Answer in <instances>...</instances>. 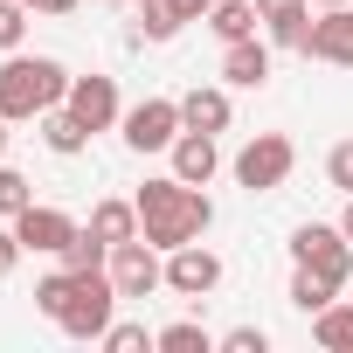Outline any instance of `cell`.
I'll list each match as a JSON object with an SVG mask.
<instances>
[{
  "label": "cell",
  "mask_w": 353,
  "mask_h": 353,
  "mask_svg": "<svg viewBox=\"0 0 353 353\" xmlns=\"http://www.w3.org/2000/svg\"><path fill=\"white\" fill-rule=\"evenodd\" d=\"M139 236L152 250H181V243H201L208 222H215V201L201 188H188L181 173H159V181H145L139 194Z\"/></svg>",
  "instance_id": "cell-1"
},
{
  "label": "cell",
  "mask_w": 353,
  "mask_h": 353,
  "mask_svg": "<svg viewBox=\"0 0 353 353\" xmlns=\"http://www.w3.org/2000/svg\"><path fill=\"white\" fill-rule=\"evenodd\" d=\"M70 97V70L56 63V56H8L0 63V118H14V125H28V118H42V111H56Z\"/></svg>",
  "instance_id": "cell-2"
},
{
  "label": "cell",
  "mask_w": 353,
  "mask_h": 353,
  "mask_svg": "<svg viewBox=\"0 0 353 353\" xmlns=\"http://www.w3.org/2000/svg\"><path fill=\"white\" fill-rule=\"evenodd\" d=\"M118 284H111V270H70V291H63V312H56V325L70 332V339H104L111 332V319H118Z\"/></svg>",
  "instance_id": "cell-3"
},
{
  "label": "cell",
  "mask_w": 353,
  "mask_h": 353,
  "mask_svg": "<svg viewBox=\"0 0 353 353\" xmlns=\"http://www.w3.org/2000/svg\"><path fill=\"white\" fill-rule=\"evenodd\" d=\"M291 166H298V145H291L284 132H256V139L229 159L236 188H250V194H277V188L291 181Z\"/></svg>",
  "instance_id": "cell-4"
},
{
  "label": "cell",
  "mask_w": 353,
  "mask_h": 353,
  "mask_svg": "<svg viewBox=\"0 0 353 353\" xmlns=\"http://www.w3.org/2000/svg\"><path fill=\"white\" fill-rule=\"evenodd\" d=\"M291 263H305V270L346 284V277H353V243H346L339 222H298V229H291Z\"/></svg>",
  "instance_id": "cell-5"
},
{
  "label": "cell",
  "mask_w": 353,
  "mask_h": 353,
  "mask_svg": "<svg viewBox=\"0 0 353 353\" xmlns=\"http://www.w3.org/2000/svg\"><path fill=\"white\" fill-rule=\"evenodd\" d=\"M104 270H111V284H118V298H125V305H132V298H152V291H166V250H152L145 236L118 243Z\"/></svg>",
  "instance_id": "cell-6"
},
{
  "label": "cell",
  "mask_w": 353,
  "mask_h": 353,
  "mask_svg": "<svg viewBox=\"0 0 353 353\" xmlns=\"http://www.w3.org/2000/svg\"><path fill=\"white\" fill-rule=\"evenodd\" d=\"M118 132H125L132 152H173V139L188 132V125H181V97H145V104H132V111L118 118Z\"/></svg>",
  "instance_id": "cell-7"
},
{
  "label": "cell",
  "mask_w": 353,
  "mask_h": 353,
  "mask_svg": "<svg viewBox=\"0 0 353 353\" xmlns=\"http://www.w3.org/2000/svg\"><path fill=\"white\" fill-rule=\"evenodd\" d=\"M222 284V256L208 243H181V250H166V291L173 298H208Z\"/></svg>",
  "instance_id": "cell-8"
},
{
  "label": "cell",
  "mask_w": 353,
  "mask_h": 353,
  "mask_svg": "<svg viewBox=\"0 0 353 353\" xmlns=\"http://www.w3.org/2000/svg\"><path fill=\"white\" fill-rule=\"evenodd\" d=\"M77 229H83V222H70V215H63V208H49V201H28V208L14 215V236H21V250H28V256H63Z\"/></svg>",
  "instance_id": "cell-9"
},
{
  "label": "cell",
  "mask_w": 353,
  "mask_h": 353,
  "mask_svg": "<svg viewBox=\"0 0 353 353\" xmlns=\"http://www.w3.org/2000/svg\"><path fill=\"white\" fill-rule=\"evenodd\" d=\"M63 104H70L90 132H111V125L125 118V104H118V77H97V70H90V77H70V97H63Z\"/></svg>",
  "instance_id": "cell-10"
},
{
  "label": "cell",
  "mask_w": 353,
  "mask_h": 353,
  "mask_svg": "<svg viewBox=\"0 0 353 353\" xmlns=\"http://www.w3.org/2000/svg\"><path fill=\"white\" fill-rule=\"evenodd\" d=\"M305 56H319V63H332V70H353V8H325V14L312 21Z\"/></svg>",
  "instance_id": "cell-11"
},
{
  "label": "cell",
  "mask_w": 353,
  "mask_h": 353,
  "mask_svg": "<svg viewBox=\"0 0 353 353\" xmlns=\"http://www.w3.org/2000/svg\"><path fill=\"white\" fill-rule=\"evenodd\" d=\"M173 173H181L188 188H208L215 173H222V145H215V132H181V139H173Z\"/></svg>",
  "instance_id": "cell-12"
},
{
  "label": "cell",
  "mask_w": 353,
  "mask_h": 353,
  "mask_svg": "<svg viewBox=\"0 0 353 353\" xmlns=\"http://www.w3.org/2000/svg\"><path fill=\"white\" fill-rule=\"evenodd\" d=\"M222 83L229 90H263L270 83V42H222Z\"/></svg>",
  "instance_id": "cell-13"
},
{
  "label": "cell",
  "mask_w": 353,
  "mask_h": 353,
  "mask_svg": "<svg viewBox=\"0 0 353 353\" xmlns=\"http://www.w3.org/2000/svg\"><path fill=\"white\" fill-rule=\"evenodd\" d=\"M229 118H236L229 83H194V90L181 97V125H188V132H229Z\"/></svg>",
  "instance_id": "cell-14"
},
{
  "label": "cell",
  "mask_w": 353,
  "mask_h": 353,
  "mask_svg": "<svg viewBox=\"0 0 353 353\" xmlns=\"http://www.w3.org/2000/svg\"><path fill=\"white\" fill-rule=\"evenodd\" d=\"M42 139H49V152L77 159V152H83V145L97 139V132H90V125H83V118H77L70 104H56V111H42Z\"/></svg>",
  "instance_id": "cell-15"
},
{
  "label": "cell",
  "mask_w": 353,
  "mask_h": 353,
  "mask_svg": "<svg viewBox=\"0 0 353 353\" xmlns=\"http://www.w3.org/2000/svg\"><path fill=\"white\" fill-rule=\"evenodd\" d=\"M312 339L325 353H353V298H332L325 312H312Z\"/></svg>",
  "instance_id": "cell-16"
},
{
  "label": "cell",
  "mask_w": 353,
  "mask_h": 353,
  "mask_svg": "<svg viewBox=\"0 0 353 353\" xmlns=\"http://www.w3.org/2000/svg\"><path fill=\"white\" fill-rule=\"evenodd\" d=\"M256 0H215V8H208V28L222 35V42H250L256 35Z\"/></svg>",
  "instance_id": "cell-17"
},
{
  "label": "cell",
  "mask_w": 353,
  "mask_h": 353,
  "mask_svg": "<svg viewBox=\"0 0 353 353\" xmlns=\"http://www.w3.org/2000/svg\"><path fill=\"white\" fill-rule=\"evenodd\" d=\"M90 229H97L111 250L132 243V236H139V201H97V208H90Z\"/></svg>",
  "instance_id": "cell-18"
},
{
  "label": "cell",
  "mask_w": 353,
  "mask_h": 353,
  "mask_svg": "<svg viewBox=\"0 0 353 353\" xmlns=\"http://www.w3.org/2000/svg\"><path fill=\"white\" fill-rule=\"evenodd\" d=\"M332 298H339V284H332V277H319V270H305V263L291 270V305H298L305 319H312V312H325Z\"/></svg>",
  "instance_id": "cell-19"
},
{
  "label": "cell",
  "mask_w": 353,
  "mask_h": 353,
  "mask_svg": "<svg viewBox=\"0 0 353 353\" xmlns=\"http://www.w3.org/2000/svg\"><path fill=\"white\" fill-rule=\"evenodd\" d=\"M132 14H139V35L145 42H173V35L188 28L181 14H173V0H132Z\"/></svg>",
  "instance_id": "cell-20"
},
{
  "label": "cell",
  "mask_w": 353,
  "mask_h": 353,
  "mask_svg": "<svg viewBox=\"0 0 353 353\" xmlns=\"http://www.w3.org/2000/svg\"><path fill=\"white\" fill-rule=\"evenodd\" d=\"M208 346H222L201 319H173V325H159V353H208Z\"/></svg>",
  "instance_id": "cell-21"
},
{
  "label": "cell",
  "mask_w": 353,
  "mask_h": 353,
  "mask_svg": "<svg viewBox=\"0 0 353 353\" xmlns=\"http://www.w3.org/2000/svg\"><path fill=\"white\" fill-rule=\"evenodd\" d=\"M104 263H111V243L83 222V229L70 236V250H63V270H104Z\"/></svg>",
  "instance_id": "cell-22"
},
{
  "label": "cell",
  "mask_w": 353,
  "mask_h": 353,
  "mask_svg": "<svg viewBox=\"0 0 353 353\" xmlns=\"http://www.w3.org/2000/svg\"><path fill=\"white\" fill-rule=\"evenodd\" d=\"M28 201H35V188H28V173L0 159V222H14V215H21Z\"/></svg>",
  "instance_id": "cell-23"
},
{
  "label": "cell",
  "mask_w": 353,
  "mask_h": 353,
  "mask_svg": "<svg viewBox=\"0 0 353 353\" xmlns=\"http://www.w3.org/2000/svg\"><path fill=\"white\" fill-rule=\"evenodd\" d=\"M263 28H270V49H298V56H305V42H312V8L277 14V21H263Z\"/></svg>",
  "instance_id": "cell-24"
},
{
  "label": "cell",
  "mask_w": 353,
  "mask_h": 353,
  "mask_svg": "<svg viewBox=\"0 0 353 353\" xmlns=\"http://www.w3.org/2000/svg\"><path fill=\"white\" fill-rule=\"evenodd\" d=\"M104 353H145V346H159V332H145V325H132V319H111V332L97 339Z\"/></svg>",
  "instance_id": "cell-25"
},
{
  "label": "cell",
  "mask_w": 353,
  "mask_h": 353,
  "mask_svg": "<svg viewBox=\"0 0 353 353\" xmlns=\"http://www.w3.org/2000/svg\"><path fill=\"white\" fill-rule=\"evenodd\" d=\"M28 0H0V56H14L21 49V35H28Z\"/></svg>",
  "instance_id": "cell-26"
},
{
  "label": "cell",
  "mask_w": 353,
  "mask_h": 353,
  "mask_svg": "<svg viewBox=\"0 0 353 353\" xmlns=\"http://www.w3.org/2000/svg\"><path fill=\"white\" fill-rule=\"evenodd\" d=\"M325 181H332L339 194H353V139H339V145L325 152Z\"/></svg>",
  "instance_id": "cell-27"
},
{
  "label": "cell",
  "mask_w": 353,
  "mask_h": 353,
  "mask_svg": "<svg viewBox=\"0 0 353 353\" xmlns=\"http://www.w3.org/2000/svg\"><path fill=\"white\" fill-rule=\"evenodd\" d=\"M222 346L229 353H270V332L263 325H236V332H222Z\"/></svg>",
  "instance_id": "cell-28"
},
{
  "label": "cell",
  "mask_w": 353,
  "mask_h": 353,
  "mask_svg": "<svg viewBox=\"0 0 353 353\" xmlns=\"http://www.w3.org/2000/svg\"><path fill=\"white\" fill-rule=\"evenodd\" d=\"M28 250H21V236H14V222H0V277H14V263H21Z\"/></svg>",
  "instance_id": "cell-29"
},
{
  "label": "cell",
  "mask_w": 353,
  "mask_h": 353,
  "mask_svg": "<svg viewBox=\"0 0 353 353\" xmlns=\"http://www.w3.org/2000/svg\"><path fill=\"white\" fill-rule=\"evenodd\" d=\"M298 8H312V0H256V14H263V21H277V14H298Z\"/></svg>",
  "instance_id": "cell-30"
},
{
  "label": "cell",
  "mask_w": 353,
  "mask_h": 353,
  "mask_svg": "<svg viewBox=\"0 0 353 353\" xmlns=\"http://www.w3.org/2000/svg\"><path fill=\"white\" fill-rule=\"evenodd\" d=\"M208 8H215V0H173V14H181V21H208Z\"/></svg>",
  "instance_id": "cell-31"
},
{
  "label": "cell",
  "mask_w": 353,
  "mask_h": 353,
  "mask_svg": "<svg viewBox=\"0 0 353 353\" xmlns=\"http://www.w3.org/2000/svg\"><path fill=\"white\" fill-rule=\"evenodd\" d=\"M35 14H77V0H35Z\"/></svg>",
  "instance_id": "cell-32"
},
{
  "label": "cell",
  "mask_w": 353,
  "mask_h": 353,
  "mask_svg": "<svg viewBox=\"0 0 353 353\" xmlns=\"http://www.w3.org/2000/svg\"><path fill=\"white\" fill-rule=\"evenodd\" d=\"M339 229H346V243H353V194H346V215H339Z\"/></svg>",
  "instance_id": "cell-33"
},
{
  "label": "cell",
  "mask_w": 353,
  "mask_h": 353,
  "mask_svg": "<svg viewBox=\"0 0 353 353\" xmlns=\"http://www.w3.org/2000/svg\"><path fill=\"white\" fill-rule=\"evenodd\" d=\"M8 125H14V118H0V159H8V139H14V132H8Z\"/></svg>",
  "instance_id": "cell-34"
},
{
  "label": "cell",
  "mask_w": 353,
  "mask_h": 353,
  "mask_svg": "<svg viewBox=\"0 0 353 353\" xmlns=\"http://www.w3.org/2000/svg\"><path fill=\"white\" fill-rule=\"evenodd\" d=\"M312 8H353V0H312Z\"/></svg>",
  "instance_id": "cell-35"
},
{
  "label": "cell",
  "mask_w": 353,
  "mask_h": 353,
  "mask_svg": "<svg viewBox=\"0 0 353 353\" xmlns=\"http://www.w3.org/2000/svg\"><path fill=\"white\" fill-rule=\"evenodd\" d=\"M28 8H35V0H28Z\"/></svg>",
  "instance_id": "cell-36"
}]
</instances>
